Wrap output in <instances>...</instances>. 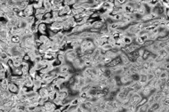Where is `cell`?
<instances>
[{
	"mask_svg": "<svg viewBox=\"0 0 169 112\" xmlns=\"http://www.w3.org/2000/svg\"><path fill=\"white\" fill-rule=\"evenodd\" d=\"M155 91L153 90V89H151V87L149 86L148 85H146L145 86H143V88H142V90L141 91L140 94H142V97H146L148 98L151 94H152L153 92H154Z\"/></svg>",
	"mask_w": 169,
	"mask_h": 112,
	"instance_id": "6da1fadb",
	"label": "cell"
},
{
	"mask_svg": "<svg viewBox=\"0 0 169 112\" xmlns=\"http://www.w3.org/2000/svg\"><path fill=\"white\" fill-rule=\"evenodd\" d=\"M48 29H49L48 25L45 23V22H42V23H40L38 25V33L40 35H47Z\"/></svg>",
	"mask_w": 169,
	"mask_h": 112,
	"instance_id": "7a4b0ae2",
	"label": "cell"
},
{
	"mask_svg": "<svg viewBox=\"0 0 169 112\" xmlns=\"http://www.w3.org/2000/svg\"><path fill=\"white\" fill-rule=\"evenodd\" d=\"M35 11L36 10L34 9V7H33L32 5H29V6H27V7L25 8V10H24V13H25L26 17H29V16H34L35 15Z\"/></svg>",
	"mask_w": 169,
	"mask_h": 112,
	"instance_id": "3957f363",
	"label": "cell"
},
{
	"mask_svg": "<svg viewBox=\"0 0 169 112\" xmlns=\"http://www.w3.org/2000/svg\"><path fill=\"white\" fill-rule=\"evenodd\" d=\"M8 91L12 94H17L20 91V87L19 85H17L16 84L14 83H10L9 84V86H8Z\"/></svg>",
	"mask_w": 169,
	"mask_h": 112,
	"instance_id": "277c9868",
	"label": "cell"
},
{
	"mask_svg": "<svg viewBox=\"0 0 169 112\" xmlns=\"http://www.w3.org/2000/svg\"><path fill=\"white\" fill-rule=\"evenodd\" d=\"M71 67V64L69 63H63L59 67L60 69V74L61 73H68L69 71V69Z\"/></svg>",
	"mask_w": 169,
	"mask_h": 112,
	"instance_id": "5b68a950",
	"label": "cell"
},
{
	"mask_svg": "<svg viewBox=\"0 0 169 112\" xmlns=\"http://www.w3.org/2000/svg\"><path fill=\"white\" fill-rule=\"evenodd\" d=\"M9 84H10V81L7 78H5V79L1 80V83H0V90H8Z\"/></svg>",
	"mask_w": 169,
	"mask_h": 112,
	"instance_id": "8992f818",
	"label": "cell"
},
{
	"mask_svg": "<svg viewBox=\"0 0 169 112\" xmlns=\"http://www.w3.org/2000/svg\"><path fill=\"white\" fill-rule=\"evenodd\" d=\"M31 5L33 6L35 10L40 9V8H43L44 6V0H39V1H32Z\"/></svg>",
	"mask_w": 169,
	"mask_h": 112,
	"instance_id": "52a82bcc",
	"label": "cell"
},
{
	"mask_svg": "<svg viewBox=\"0 0 169 112\" xmlns=\"http://www.w3.org/2000/svg\"><path fill=\"white\" fill-rule=\"evenodd\" d=\"M52 6H52L50 0H44V6H43V8L46 10V13H51Z\"/></svg>",
	"mask_w": 169,
	"mask_h": 112,
	"instance_id": "ba28073f",
	"label": "cell"
},
{
	"mask_svg": "<svg viewBox=\"0 0 169 112\" xmlns=\"http://www.w3.org/2000/svg\"><path fill=\"white\" fill-rule=\"evenodd\" d=\"M103 25H104V22H102V21H100V20H97V21H95V22L93 23V25H92V28H93V29H99V30H101V29L103 27Z\"/></svg>",
	"mask_w": 169,
	"mask_h": 112,
	"instance_id": "9c48e42d",
	"label": "cell"
},
{
	"mask_svg": "<svg viewBox=\"0 0 169 112\" xmlns=\"http://www.w3.org/2000/svg\"><path fill=\"white\" fill-rule=\"evenodd\" d=\"M41 88H42V81L34 79V86H33L32 90L36 91V92H38V90Z\"/></svg>",
	"mask_w": 169,
	"mask_h": 112,
	"instance_id": "30bf717a",
	"label": "cell"
},
{
	"mask_svg": "<svg viewBox=\"0 0 169 112\" xmlns=\"http://www.w3.org/2000/svg\"><path fill=\"white\" fill-rule=\"evenodd\" d=\"M12 72H13V75H14V76L22 77V75H23V71H22V67L14 68L13 69H12Z\"/></svg>",
	"mask_w": 169,
	"mask_h": 112,
	"instance_id": "8fae6325",
	"label": "cell"
},
{
	"mask_svg": "<svg viewBox=\"0 0 169 112\" xmlns=\"http://www.w3.org/2000/svg\"><path fill=\"white\" fill-rule=\"evenodd\" d=\"M38 94H39L40 97L41 98H45V97H48V91L46 88H44V87H42L41 89L38 90Z\"/></svg>",
	"mask_w": 169,
	"mask_h": 112,
	"instance_id": "7c38bea8",
	"label": "cell"
},
{
	"mask_svg": "<svg viewBox=\"0 0 169 112\" xmlns=\"http://www.w3.org/2000/svg\"><path fill=\"white\" fill-rule=\"evenodd\" d=\"M29 76H30L31 78H33V79H35V78H36V75L38 74V72H37V71H36V69H35L34 66H33V65L31 66L30 69H29Z\"/></svg>",
	"mask_w": 169,
	"mask_h": 112,
	"instance_id": "4fadbf2b",
	"label": "cell"
},
{
	"mask_svg": "<svg viewBox=\"0 0 169 112\" xmlns=\"http://www.w3.org/2000/svg\"><path fill=\"white\" fill-rule=\"evenodd\" d=\"M157 55L160 56V57H162V58L165 60V59L166 58L169 54H168V52H166V50H165V49H160V50L158 51V54H157Z\"/></svg>",
	"mask_w": 169,
	"mask_h": 112,
	"instance_id": "5bb4252c",
	"label": "cell"
},
{
	"mask_svg": "<svg viewBox=\"0 0 169 112\" xmlns=\"http://www.w3.org/2000/svg\"><path fill=\"white\" fill-rule=\"evenodd\" d=\"M38 39L41 41L42 44H46L47 43L48 41L50 40L49 36H47V35H40L39 34V38H38Z\"/></svg>",
	"mask_w": 169,
	"mask_h": 112,
	"instance_id": "9a60e30c",
	"label": "cell"
},
{
	"mask_svg": "<svg viewBox=\"0 0 169 112\" xmlns=\"http://www.w3.org/2000/svg\"><path fill=\"white\" fill-rule=\"evenodd\" d=\"M25 20H26L27 23L29 24V26H31V25H33V24H35V23H36V18H35V16L26 17Z\"/></svg>",
	"mask_w": 169,
	"mask_h": 112,
	"instance_id": "2e32d148",
	"label": "cell"
},
{
	"mask_svg": "<svg viewBox=\"0 0 169 112\" xmlns=\"http://www.w3.org/2000/svg\"><path fill=\"white\" fill-rule=\"evenodd\" d=\"M134 43L136 44V45H138L139 46L142 47L145 42H144L143 40L142 39V38H141V36H136V38H135V40H134Z\"/></svg>",
	"mask_w": 169,
	"mask_h": 112,
	"instance_id": "e0dca14e",
	"label": "cell"
},
{
	"mask_svg": "<svg viewBox=\"0 0 169 112\" xmlns=\"http://www.w3.org/2000/svg\"><path fill=\"white\" fill-rule=\"evenodd\" d=\"M124 42H125V45H130L134 43V38H132V36H125V38H124Z\"/></svg>",
	"mask_w": 169,
	"mask_h": 112,
	"instance_id": "ac0fdd59",
	"label": "cell"
},
{
	"mask_svg": "<svg viewBox=\"0 0 169 112\" xmlns=\"http://www.w3.org/2000/svg\"><path fill=\"white\" fill-rule=\"evenodd\" d=\"M82 106H83L85 108H86L87 110H91L92 108L95 106V104H93L92 101H86V102L84 103V104H82Z\"/></svg>",
	"mask_w": 169,
	"mask_h": 112,
	"instance_id": "d6986e66",
	"label": "cell"
},
{
	"mask_svg": "<svg viewBox=\"0 0 169 112\" xmlns=\"http://www.w3.org/2000/svg\"><path fill=\"white\" fill-rule=\"evenodd\" d=\"M158 78L161 80H166L167 78H168V71L164 69L161 72V74H160V76L158 77Z\"/></svg>",
	"mask_w": 169,
	"mask_h": 112,
	"instance_id": "ffe728a7",
	"label": "cell"
},
{
	"mask_svg": "<svg viewBox=\"0 0 169 112\" xmlns=\"http://www.w3.org/2000/svg\"><path fill=\"white\" fill-rule=\"evenodd\" d=\"M156 102V100H155V94H151V95L148 97V104L149 105V107L151 106L152 104H154V103Z\"/></svg>",
	"mask_w": 169,
	"mask_h": 112,
	"instance_id": "44dd1931",
	"label": "cell"
},
{
	"mask_svg": "<svg viewBox=\"0 0 169 112\" xmlns=\"http://www.w3.org/2000/svg\"><path fill=\"white\" fill-rule=\"evenodd\" d=\"M79 105H80V100L79 98H78V96H76V97L72 100V101L70 102V106L78 107Z\"/></svg>",
	"mask_w": 169,
	"mask_h": 112,
	"instance_id": "7402d4cb",
	"label": "cell"
},
{
	"mask_svg": "<svg viewBox=\"0 0 169 112\" xmlns=\"http://www.w3.org/2000/svg\"><path fill=\"white\" fill-rule=\"evenodd\" d=\"M148 102V98H146V97H143L142 98V100H141L140 101H139L138 103L136 104V107H137V108H139L140 107H142V105H144V104H146V103Z\"/></svg>",
	"mask_w": 169,
	"mask_h": 112,
	"instance_id": "603a6c76",
	"label": "cell"
},
{
	"mask_svg": "<svg viewBox=\"0 0 169 112\" xmlns=\"http://www.w3.org/2000/svg\"><path fill=\"white\" fill-rule=\"evenodd\" d=\"M62 62H60V61L58 60V59H54L53 61H52L51 62V65L53 66V68H58L60 67L61 65H62Z\"/></svg>",
	"mask_w": 169,
	"mask_h": 112,
	"instance_id": "cb8c5ba5",
	"label": "cell"
},
{
	"mask_svg": "<svg viewBox=\"0 0 169 112\" xmlns=\"http://www.w3.org/2000/svg\"><path fill=\"white\" fill-rule=\"evenodd\" d=\"M163 70H164V69H162L161 68H158H158H156V69H153V74L155 75V77H156V78H158Z\"/></svg>",
	"mask_w": 169,
	"mask_h": 112,
	"instance_id": "d4e9b609",
	"label": "cell"
},
{
	"mask_svg": "<svg viewBox=\"0 0 169 112\" xmlns=\"http://www.w3.org/2000/svg\"><path fill=\"white\" fill-rule=\"evenodd\" d=\"M101 48H102L104 52H108V51L111 50V49L113 48V46H111L110 45H109L108 43H106V44H104V45H102V46L101 47Z\"/></svg>",
	"mask_w": 169,
	"mask_h": 112,
	"instance_id": "484cf974",
	"label": "cell"
},
{
	"mask_svg": "<svg viewBox=\"0 0 169 112\" xmlns=\"http://www.w3.org/2000/svg\"><path fill=\"white\" fill-rule=\"evenodd\" d=\"M149 109V105L148 104V103L142 105V107H140V108H139V110H140L141 112H147Z\"/></svg>",
	"mask_w": 169,
	"mask_h": 112,
	"instance_id": "4316f807",
	"label": "cell"
},
{
	"mask_svg": "<svg viewBox=\"0 0 169 112\" xmlns=\"http://www.w3.org/2000/svg\"><path fill=\"white\" fill-rule=\"evenodd\" d=\"M57 59H58V60L60 61V62H62V64H63V63H67V62H66L65 54H58V57H57Z\"/></svg>",
	"mask_w": 169,
	"mask_h": 112,
	"instance_id": "83f0119b",
	"label": "cell"
},
{
	"mask_svg": "<svg viewBox=\"0 0 169 112\" xmlns=\"http://www.w3.org/2000/svg\"><path fill=\"white\" fill-rule=\"evenodd\" d=\"M108 44H109V45H110L111 46L114 47L115 46V44H116V39H115V38H113L112 36H110L109 38H108Z\"/></svg>",
	"mask_w": 169,
	"mask_h": 112,
	"instance_id": "f1b7e54d",
	"label": "cell"
},
{
	"mask_svg": "<svg viewBox=\"0 0 169 112\" xmlns=\"http://www.w3.org/2000/svg\"><path fill=\"white\" fill-rule=\"evenodd\" d=\"M78 97L81 98V99H87L88 97V92H80L79 94H78Z\"/></svg>",
	"mask_w": 169,
	"mask_h": 112,
	"instance_id": "f546056e",
	"label": "cell"
},
{
	"mask_svg": "<svg viewBox=\"0 0 169 112\" xmlns=\"http://www.w3.org/2000/svg\"><path fill=\"white\" fill-rule=\"evenodd\" d=\"M151 52H149V51H148V50H146V49H145V52H144L143 55H142V59H143V61H144V62L148 60V58H149V56L151 55Z\"/></svg>",
	"mask_w": 169,
	"mask_h": 112,
	"instance_id": "4dcf8cb0",
	"label": "cell"
},
{
	"mask_svg": "<svg viewBox=\"0 0 169 112\" xmlns=\"http://www.w3.org/2000/svg\"><path fill=\"white\" fill-rule=\"evenodd\" d=\"M154 43H155V41L149 39V40H147L145 43H144V45H143V46H142V47H144V48H146V47H149V46H151V45H152Z\"/></svg>",
	"mask_w": 169,
	"mask_h": 112,
	"instance_id": "1f68e13d",
	"label": "cell"
},
{
	"mask_svg": "<svg viewBox=\"0 0 169 112\" xmlns=\"http://www.w3.org/2000/svg\"><path fill=\"white\" fill-rule=\"evenodd\" d=\"M159 4L162 5L165 9H169V1H159Z\"/></svg>",
	"mask_w": 169,
	"mask_h": 112,
	"instance_id": "d6a6232c",
	"label": "cell"
},
{
	"mask_svg": "<svg viewBox=\"0 0 169 112\" xmlns=\"http://www.w3.org/2000/svg\"><path fill=\"white\" fill-rule=\"evenodd\" d=\"M49 19H53V14L51 13H46V14L44 15V18H43V21L45 20H49Z\"/></svg>",
	"mask_w": 169,
	"mask_h": 112,
	"instance_id": "836d02e7",
	"label": "cell"
},
{
	"mask_svg": "<svg viewBox=\"0 0 169 112\" xmlns=\"http://www.w3.org/2000/svg\"><path fill=\"white\" fill-rule=\"evenodd\" d=\"M42 60H43V57H42L41 55H37V56H36V58H35L34 62H33V63H39V62H42Z\"/></svg>",
	"mask_w": 169,
	"mask_h": 112,
	"instance_id": "e575fe53",
	"label": "cell"
},
{
	"mask_svg": "<svg viewBox=\"0 0 169 112\" xmlns=\"http://www.w3.org/2000/svg\"><path fill=\"white\" fill-rule=\"evenodd\" d=\"M137 52H138L139 57H142L144 52H145V48H144V47H141V48H139L138 50H137Z\"/></svg>",
	"mask_w": 169,
	"mask_h": 112,
	"instance_id": "d590c367",
	"label": "cell"
},
{
	"mask_svg": "<svg viewBox=\"0 0 169 112\" xmlns=\"http://www.w3.org/2000/svg\"><path fill=\"white\" fill-rule=\"evenodd\" d=\"M142 68L143 69H145V70H149V63L148 62H144L143 64H142Z\"/></svg>",
	"mask_w": 169,
	"mask_h": 112,
	"instance_id": "8d00e7d4",
	"label": "cell"
},
{
	"mask_svg": "<svg viewBox=\"0 0 169 112\" xmlns=\"http://www.w3.org/2000/svg\"><path fill=\"white\" fill-rule=\"evenodd\" d=\"M91 112H102V110H101V108H99L97 105H95V106L92 108Z\"/></svg>",
	"mask_w": 169,
	"mask_h": 112,
	"instance_id": "74e56055",
	"label": "cell"
},
{
	"mask_svg": "<svg viewBox=\"0 0 169 112\" xmlns=\"http://www.w3.org/2000/svg\"><path fill=\"white\" fill-rule=\"evenodd\" d=\"M135 62H136V63H138L139 65L142 66L144 61H143V59H142V57H138V58L136 59V61H135Z\"/></svg>",
	"mask_w": 169,
	"mask_h": 112,
	"instance_id": "f35d334b",
	"label": "cell"
},
{
	"mask_svg": "<svg viewBox=\"0 0 169 112\" xmlns=\"http://www.w3.org/2000/svg\"><path fill=\"white\" fill-rule=\"evenodd\" d=\"M43 45V44L41 43V41H40L39 39H36L35 40V46L36 47V48H39L41 45Z\"/></svg>",
	"mask_w": 169,
	"mask_h": 112,
	"instance_id": "ab89813d",
	"label": "cell"
},
{
	"mask_svg": "<svg viewBox=\"0 0 169 112\" xmlns=\"http://www.w3.org/2000/svg\"><path fill=\"white\" fill-rule=\"evenodd\" d=\"M6 78V71L0 70V80H3Z\"/></svg>",
	"mask_w": 169,
	"mask_h": 112,
	"instance_id": "60d3db41",
	"label": "cell"
},
{
	"mask_svg": "<svg viewBox=\"0 0 169 112\" xmlns=\"http://www.w3.org/2000/svg\"><path fill=\"white\" fill-rule=\"evenodd\" d=\"M23 62H30V57H29V54H25V55L23 56Z\"/></svg>",
	"mask_w": 169,
	"mask_h": 112,
	"instance_id": "b9f144b4",
	"label": "cell"
},
{
	"mask_svg": "<svg viewBox=\"0 0 169 112\" xmlns=\"http://www.w3.org/2000/svg\"><path fill=\"white\" fill-rule=\"evenodd\" d=\"M165 16H166L167 19L169 20V9H166V12H165Z\"/></svg>",
	"mask_w": 169,
	"mask_h": 112,
	"instance_id": "7bdbcfd3",
	"label": "cell"
},
{
	"mask_svg": "<svg viewBox=\"0 0 169 112\" xmlns=\"http://www.w3.org/2000/svg\"><path fill=\"white\" fill-rule=\"evenodd\" d=\"M165 85L169 87V78H167V79H166V81H165Z\"/></svg>",
	"mask_w": 169,
	"mask_h": 112,
	"instance_id": "ee69618b",
	"label": "cell"
},
{
	"mask_svg": "<svg viewBox=\"0 0 169 112\" xmlns=\"http://www.w3.org/2000/svg\"><path fill=\"white\" fill-rule=\"evenodd\" d=\"M123 112H131V111H130V110H128V109H125V110H124Z\"/></svg>",
	"mask_w": 169,
	"mask_h": 112,
	"instance_id": "f6af8a7d",
	"label": "cell"
},
{
	"mask_svg": "<svg viewBox=\"0 0 169 112\" xmlns=\"http://www.w3.org/2000/svg\"><path fill=\"white\" fill-rule=\"evenodd\" d=\"M115 112H122V111H118H118H115Z\"/></svg>",
	"mask_w": 169,
	"mask_h": 112,
	"instance_id": "bcb514c9",
	"label": "cell"
},
{
	"mask_svg": "<svg viewBox=\"0 0 169 112\" xmlns=\"http://www.w3.org/2000/svg\"><path fill=\"white\" fill-rule=\"evenodd\" d=\"M168 46H169V45H168Z\"/></svg>",
	"mask_w": 169,
	"mask_h": 112,
	"instance_id": "7dc6e473",
	"label": "cell"
}]
</instances>
